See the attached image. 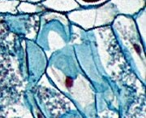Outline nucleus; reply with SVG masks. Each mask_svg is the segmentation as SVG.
<instances>
[{
    "instance_id": "1",
    "label": "nucleus",
    "mask_w": 146,
    "mask_h": 118,
    "mask_svg": "<svg viewBox=\"0 0 146 118\" xmlns=\"http://www.w3.org/2000/svg\"><path fill=\"white\" fill-rule=\"evenodd\" d=\"M73 82L72 80L70 78V77H68L67 79H66V86H67V87L70 88L72 86Z\"/></svg>"
},
{
    "instance_id": "2",
    "label": "nucleus",
    "mask_w": 146,
    "mask_h": 118,
    "mask_svg": "<svg viewBox=\"0 0 146 118\" xmlns=\"http://www.w3.org/2000/svg\"><path fill=\"white\" fill-rule=\"evenodd\" d=\"M84 2H86V3H98L99 1H102V0H83Z\"/></svg>"
}]
</instances>
